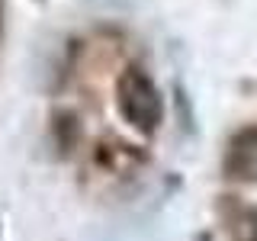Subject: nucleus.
<instances>
[{
	"instance_id": "nucleus-3",
	"label": "nucleus",
	"mask_w": 257,
	"mask_h": 241,
	"mask_svg": "<svg viewBox=\"0 0 257 241\" xmlns=\"http://www.w3.org/2000/svg\"><path fill=\"white\" fill-rule=\"evenodd\" d=\"M254 241H257V238H254Z\"/></svg>"
},
{
	"instance_id": "nucleus-2",
	"label": "nucleus",
	"mask_w": 257,
	"mask_h": 241,
	"mask_svg": "<svg viewBox=\"0 0 257 241\" xmlns=\"http://www.w3.org/2000/svg\"><path fill=\"white\" fill-rule=\"evenodd\" d=\"M228 167L235 171V177H257V129L235 139V148L228 155Z\"/></svg>"
},
{
	"instance_id": "nucleus-1",
	"label": "nucleus",
	"mask_w": 257,
	"mask_h": 241,
	"mask_svg": "<svg viewBox=\"0 0 257 241\" xmlns=\"http://www.w3.org/2000/svg\"><path fill=\"white\" fill-rule=\"evenodd\" d=\"M119 106H122V116L132 126H139L142 132H155V126L161 123V96L158 87L151 84L148 74L142 71H125L122 80H119Z\"/></svg>"
}]
</instances>
